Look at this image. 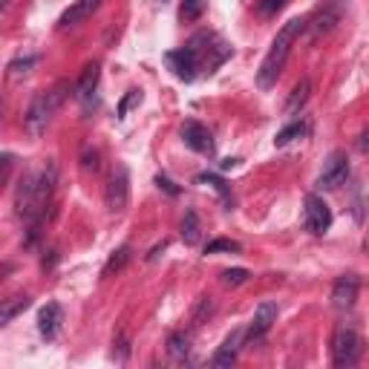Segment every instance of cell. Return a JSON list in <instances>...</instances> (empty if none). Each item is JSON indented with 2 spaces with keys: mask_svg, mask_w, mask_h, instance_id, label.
I'll return each instance as SVG.
<instances>
[{
  "mask_svg": "<svg viewBox=\"0 0 369 369\" xmlns=\"http://www.w3.org/2000/svg\"><path fill=\"white\" fill-rule=\"evenodd\" d=\"M309 26L306 18H292L280 32H277V38L271 40V50L265 53L260 70H257V87L260 89H271L277 84V78H280L286 61H289V53H292V43L297 40V35Z\"/></svg>",
  "mask_w": 369,
  "mask_h": 369,
  "instance_id": "cell-1",
  "label": "cell"
},
{
  "mask_svg": "<svg viewBox=\"0 0 369 369\" xmlns=\"http://www.w3.org/2000/svg\"><path fill=\"white\" fill-rule=\"evenodd\" d=\"M67 92H70V81H58L55 87H50L46 92H38V96L29 101L26 116H23V127H26L29 136L38 138V136L46 133V127H50V121H53V113L64 104Z\"/></svg>",
  "mask_w": 369,
  "mask_h": 369,
  "instance_id": "cell-2",
  "label": "cell"
},
{
  "mask_svg": "<svg viewBox=\"0 0 369 369\" xmlns=\"http://www.w3.org/2000/svg\"><path fill=\"white\" fill-rule=\"evenodd\" d=\"M360 346H363L360 335L355 329H349V326H341L335 332V338H332V363L341 366V369L355 366L358 358H360Z\"/></svg>",
  "mask_w": 369,
  "mask_h": 369,
  "instance_id": "cell-3",
  "label": "cell"
},
{
  "mask_svg": "<svg viewBox=\"0 0 369 369\" xmlns=\"http://www.w3.org/2000/svg\"><path fill=\"white\" fill-rule=\"evenodd\" d=\"M167 64H170V70H173L176 78L194 81L197 72H199V67H202V53H199V46L191 40L188 46H182V50L167 53Z\"/></svg>",
  "mask_w": 369,
  "mask_h": 369,
  "instance_id": "cell-4",
  "label": "cell"
},
{
  "mask_svg": "<svg viewBox=\"0 0 369 369\" xmlns=\"http://www.w3.org/2000/svg\"><path fill=\"white\" fill-rule=\"evenodd\" d=\"M303 225H306L309 234H314V237L326 234V231L332 228V208L323 202V197H317V194H309V197H306Z\"/></svg>",
  "mask_w": 369,
  "mask_h": 369,
  "instance_id": "cell-5",
  "label": "cell"
},
{
  "mask_svg": "<svg viewBox=\"0 0 369 369\" xmlns=\"http://www.w3.org/2000/svg\"><path fill=\"white\" fill-rule=\"evenodd\" d=\"M104 202H107V211H110L113 216H119V214L127 211V205H130V176H127L124 167H119V170L110 176L107 191H104Z\"/></svg>",
  "mask_w": 369,
  "mask_h": 369,
  "instance_id": "cell-6",
  "label": "cell"
},
{
  "mask_svg": "<svg viewBox=\"0 0 369 369\" xmlns=\"http://www.w3.org/2000/svg\"><path fill=\"white\" fill-rule=\"evenodd\" d=\"M346 179H349V159H346V153L335 150V153L326 159V165H323L317 184H320L323 191H338Z\"/></svg>",
  "mask_w": 369,
  "mask_h": 369,
  "instance_id": "cell-7",
  "label": "cell"
},
{
  "mask_svg": "<svg viewBox=\"0 0 369 369\" xmlns=\"http://www.w3.org/2000/svg\"><path fill=\"white\" fill-rule=\"evenodd\" d=\"M182 142L188 145L191 150L202 153V156H211V153H214V136H211V130H208L205 124H199V121H184V124H182Z\"/></svg>",
  "mask_w": 369,
  "mask_h": 369,
  "instance_id": "cell-8",
  "label": "cell"
},
{
  "mask_svg": "<svg viewBox=\"0 0 369 369\" xmlns=\"http://www.w3.org/2000/svg\"><path fill=\"white\" fill-rule=\"evenodd\" d=\"M274 323H277V303L263 300V303L257 306V312H254V320H251L246 338H248V341H260L263 335H268V329L274 326Z\"/></svg>",
  "mask_w": 369,
  "mask_h": 369,
  "instance_id": "cell-9",
  "label": "cell"
},
{
  "mask_svg": "<svg viewBox=\"0 0 369 369\" xmlns=\"http://www.w3.org/2000/svg\"><path fill=\"white\" fill-rule=\"evenodd\" d=\"M61 320H64L61 306H58V303H46V306L40 309V314H38V332H40V338L55 341V338H58V329H61Z\"/></svg>",
  "mask_w": 369,
  "mask_h": 369,
  "instance_id": "cell-10",
  "label": "cell"
},
{
  "mask_svg": "<svg viewBox=\"0 0 369 369\" xmlns=\"http://www.w3.org/2000/svg\"><path fill=\"white\" fill-rule=\"evenodd\" d=\"M358 289H360V283H358V277H355V274H343V277H338V283H335V289H332V303H335L338 309H349V306H355V300H358Z\"/></svg>",
  "mask_w": 369,
  "mask_h": 369,
  "instance_id": "cell-11",
  "label": "cell"
},
{
  "mask_svg": "<svg viewBox=\"0 0 369 369\" xmlns=\"http://www.w3.org/2000/svg\"><path fill=\"white\" fill-rule=\"evenodd\" d=\"M101 4H104V0H75V4L61 15L58 26H61V29H67V26H78L81 21H87L92 12H96Z\"/></svg>",
  "mask_w": 369,
  "mask_h": 369,
  "instance_id": "cell-12",
  "label": "cell"
},
{
  "mask_svg": "<svg viewBox=\"0 0 369 369\" xmlns=\"http://www.w3.org/2000/svg\"><path fill=\"white\" fill-rule=\"evenodd\" d=\"M243 338H246V335H243L240 329H237V332H231V335L222 341V346L216 349V355H214V360H211V363H214L216 369H222V366H231V363L237 360V355H240Z\"/></svg>",
  "mask_w": 369,
  "mask_h": 369,
  "instance_id": "cell-13",
  "label": "cell"
},
{
  "mask_svg": "<svg viewBox=\"0 0 369 369\" xmlns=\"http://www.w3.org/2000/svg\"><path fill=\"white\" fill-rule=\"evenodd\" d=\"M99 78H101V67H99L96 61H89V64L81 70V78H78V84H75V96H78L81 101H87L92 92H96Z\"/></svg>",
  "mask_w": 369,
  "mask_h": 369,
  "instance_id": "cell-14",
  "label": "cell"
},
{
  "mask_svg": "<svg viewBox=\"0 0 369 369\" xmlns=\"http://www.w3.org/2000/svg\"><path fill=\"white\" fill-rule=\"evenodd\" d=\"M338 21H341V6H338V4H326V6H323V9L314 15V21H312L309 26H312L314 35H326V32L335 29Z\"/></svg>",
  "mask_w": 369,
  "mask_h": 369,
  "instance_id": "cell-15",
  "label": "cell"
},
{
  "mask_svg": "<svg viewBox=\"0 0 369 369\" xmlns=\"http://www.w3.org/2000/svg\"><path fill=\"white\" fill-rule=\"evenodd\" d=\"M309 92H312V81H309V78H303L300 84H294L292 96H289V101H286V116H297V113L306 107Z\"/></svg>",
  "mask_w": 369,
  "mask_h": 369,
  "instance_id": "cell-16",
  "label": "cell"
},
{
  "mask_svg": "<svg viewBox=\"0 0 369 369\" xmlns=\"http://www.w3.org/2000/svg\"><path fill=\"white\" fill-rule=\"evenodd\" d=\"M29 309V297L26 294H15L9 300H4V306H0V326H6V323H12L21 312Z\"/></svg>",
  "mask_w": 369,
  "mask_h": 369,
  "instance_id": "cell-17",
  "label": "cell"
},
{
  "mask_svg": "<svg viewBox=\"0 0 369 369\" xmlns=\"http://www.w3.org/2000/svg\"><path fill=\"white\" fill-rule=\"evenodd\" d=\"M199 231H202V225H199L197 211H184V216H182V240L188 246H197L199 243Z\"/></svg>",
  "mask_w": 369,
  "mask_h": 369,
  "instance_id": "cell-18",
  "label": "cell"
},
{
  "mask_svg": "<svg viewBox=\"0 0 369 369\" xmlns=\"http://www.w3.org/2000/svg\"><path fill=\"white\" fill-rule=\"evenodd\" d=\"M167 352H170L176 360H184V358H188V352H191V338L184 335V332H173V335L167 338Z\"/></svg>",
  "mask_w": 369,
  "mask_h": 369,
  "instance_id": "cell-19",
  "label": "cell"
},
{
  "mask_svg": "<svg viewBox=\"0 0 369 369\" xmlns=\"http://www.w3.org/2000/svg\"><path fill=\"white\" fill-rule=\"evenodd\" d=\"M130 257H133L130 246H121L119 251H113V254H110V260H107V265H104V277H113V274L124 271V265L130 263Z\"/></svg>",
  "mask_w": 369,
  "mask_h": 369,
  "instance_id": "cell-20",
  "label": "cell"
},
{
  "mask_svg": "<svg viewBox=\"0 0 369 369\" xmlns=\"http://www.w3.org/2000/svg\"><path fill=\"white\" fill-rule=\"evenodd\" d=\"M303 133H306V124H303V121H294V124H289V127H283L280 133H277L274 145H277V148H286L289 142H294V138H300Z\"/></svg>",
  "mask_w": 369,
  "mask_h": 369,
  "instance_id": "cell-21",
  "label": "cell"
},
{
  "mask_svg": "<svg viewBox=\"0 0 369 369\" xmlns=\"http://www.w3.org/2000/svg\"><path fill=\"white\" fill-rule=\"evenodd\" d=\"M202 12H205V0H182V9H179V15H182V21H184V23H194V21H199V18H202Z\"/></svg>",
  "mask_w": 369,
  "mask_h": 369,
  "instance_id": "cell-22",
  "label": "cell"
},
{
  "mask_svg": "<svg viewBox=\"0 0 369 369\" xmlns=\"http://www.w3.org/2000/svg\"><path fill=\"white\" fill-rule=\"evenodd\" d=\"M211 314H214V300L205 294V297H199V303H197V309H194V314H191V326L199 329Z\"/></svg>",
  "mask_w": 369,
  "mask_h": 369,
  "instance_id": "cell-23",
  "label": "cell"
},
{
  "mask_svg": "<svg viewBox=\"0 0 369 369\" xmlns=\"http://www.w3.org/2000/svg\"><path fill=\"white\" fill-rule=\"evenodd\" d=\"M248 280V268H225L222 271V286H243Z\"/></svg>",
  "mask_w": 369,
  "mask_h": 369,
  "instance_id": "cell-24",
  "label": "cell"
},
{
  "mask_svg": "<svg viewBox=\"0 0 369 369\" xmlns=\"http://www.w3.org/2000/svg\"><path fill=\"white\" fill-rule=\"evenodd\" d=\"M219 251H228V254H237V251H240V243H234V240H225V237H219V240H214V243H208V246H205V254H219Z\"/></svg>",
  "mask_w": 369,
  "mask_h": 369,
  "instance_id": "cell-25",
  "label": "cell"
},
{
  "mask_svg": "<svg viewBox=\"0 0 369 369\" xmlns=\"http://www.w3.org/2000/svg\"><path fill=\"white\" fill-rule=\"evenodd\" d=\"M127 355H130V341H127V335H124V329H121V332L113 338V358H116L119 363H124Z\"/></svg>",
  "mask_w": 369,
  "mask_h": 369,
  "instance_id": "cell-26",
  "label": "cell"
},
{
  "mask_svg": "<svg viewBox=\"0 0 369 369\" xmlns=\"http://www.w3.org/2000/svg\"><path fill=\"white\" fill-rule=\"evenodd\" d=\"M283 6H286V0H260V6H257V9H260L263 18H274Z\"/></svg>",
  "mask_w": 369,
  "mask_h": 369,
  "instance_id": "cell-27",
  "label": "cell"
},
{
  "mask_svg": "<svg viewBox=\"0 0 369 369\" xmlns=\"http://www.w3.org/2000/svg\"><path fill=\"white\" fill-rule=\"evenodd\" d=\"M35 61H38L35 55H26V58H18V61H12V64H9V72H12V75H21V72H29V70L35 67Z\"/></svg>",
  "mask_w": 369,
  "mask_h": 369,
  "instance_id": "cell-28",
  "label": "cell"
},
{
  "mask_svg": "<svg viewBox=\"0 0 369 369\" xmlns=\"http://www.w3.org/2000/svg\"><path fill=\"white\" fill-rule=\"evenodd\" d=\"M136 101H142V92H138V89H130L127 96H124V101L119 104V119H124V116H127V110H130Z\"/></svg>",
  "mask_w": 369,
  "mask_h": 369,
  "instance_id": "cell-29",
  "label": "cell"
},
{
  "mask_svg": "<svg viewBox=\"0 0 369 369\" xmlns=\"http://www.w3.org/2000/svg\"><path fill=\"white\" fill-rule=\"evenodd\" d=\"M199 182H202V184H211V188H216V191L228 199V188H225V182H222L219 176H214V173H202V176H199Z\"/></svg>",
  "mask_w": 369,
  "mask_h": 369,
  "instance_id": "cell-30",
  "label": "cell"
},
{
  "mask_svg": "<svg viewBox=\"0 0 369 369\" xmlns=\"http://www.w3.org/2000/svg\"><path fill=\"white\" fill-rule=\"evenodd\" d=\"M156 184H159V188H162L167 197H179V188H176V184H173L167 176H162V173H159V176H156Z\"/></svg>",
  "mask_w": 369,
  "mask_h": 369,
  "instance_id": "cell-31",
  "label": "cell"
},
{
  "mask_svg": "<svg viewBox=\"0 0 369 369\" xmlns=\"http://www.w3.org/2000/svg\"><path fill=\"white\" fill-rule=\"evenodd\" d=\"M358 150H360V153H369V127L358 136Z\"/></svg>",
  "mask_w": 369,
  "mask_h": 369,
  "instance_id": "cell-32",
  "label": "cell"
},
{
  "mask_svg": "<svg viewBox=\"0 0 369 369\" xmlns=\"http://www.w3.org/2000/svg\"><path fill=\"white\" fill-rule=\"evenodd\" d=\"M234 165H237V159H225V162H222V170H228V167H234Z\"/></svg>",
  "mask_w": 369,
  "mask_h": 369,
  "instance_id": "cell-33",
  "label": "cell"
}]
</instances>
